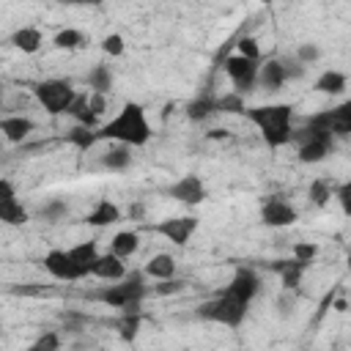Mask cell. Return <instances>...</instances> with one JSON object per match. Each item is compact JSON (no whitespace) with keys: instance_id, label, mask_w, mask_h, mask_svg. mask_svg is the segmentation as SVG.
<instances>
[{"instance_id":"20","label":"cell","mask_w":351,"mask_h":351,"mask_svg":"<svg viewBox=\"0 0 351 351\" xmlns=\"http://www.w3.org/2000/svg\"><path fill=\"white\" fill-rule=\"evenodd\" d=\"M118 219H121V208H118L112 200H99V203L88 211V217H85V222H88V225H93V228L115 225Z\"/></svg>"},{"instance_id":"12","label":"cell","mask_w":351,"mask_h":351,"mask_svg":"<svg viewBox=\"0 0 351 351\" xmlns=\"http://www.w3.org/2000/svg\"><path fill=\"white\" fill-rule=\"evenodd\" d=\"M261 222L269 228H288L296 222V208L282 197H269L261 206Z\"/></svg>"},{"instance_id":"13","label":"cell","mask_w":351,"mask_h":351,"mask_svg":"<svg viewBox=\"0 0 351 351\" xmlns=\"http://www.w3.org/2000/svg\"><path fill=\"white\" fill-rule=\"evenodd\" d=\"M225 291H228L230 296H236V299H241V302L250 304V302L258 296V291H261V280H258V274H255L252 269L239 266V269L233 271L230 282L225 285Z\"/></svg>"},{"instance_id":"34","label":"cell","mask_w":351,"mask_h":351,"mask_svg":"<svg viewBox=\"0 0 351 351\" xmlns=\"http://www.w3.org/2000/svg\"><path fill=\"white\" fill-rule=\"evenodd\" d=\"M60 335L58 332H44V335H38L30 346H27V351H60Z\"/></svg>"},{"instance_id":"23","label":"cell","mask_w":351,"mask_h":351,"mask_svg":"<svg viewBox=\"0 0 351 351\" xmlns=\"http://www.w3.org/2000/svg\"><path fill=\"white\" fill-rule=\"evenodd\" d=\"M346 85H348V80H346V74L343 71H337V69H326L318 80H315V90L318 93H329V96H340L343 90H346Z\"/></svg>"},{"instance_id":"41","label":"cell","mask_w":351,"mask_h":351,"mask_svg":"<svg viewBox=\"0 0 351 351\" xmlns=\"http://www.w3.org/2000/svg\"><path fill=\"white\" fill-rule=\"evenodd\" d=\"M101 49L107 52V55H123V36H118V33H110V36H104V41H101Z\"/></svg>"},{"instance_id":"40","label":"cell","mask_w":351,"mask_h":351,"mask_svg":"<svg viewBox=\"0 0 351 351\" xmlns=\"http://www.w3.org/2000/svg\"><path fill=\"white\" fill-rule=\"evenodd\" d=\"M335 197H337V203H340L343 214H346V217H351V181H343V184L335 189Z\"/></svg>"},{"instance_id":"44","label":"cell","mask_w":351,"mask_h":351,"mask_svg":"<svg viewBox=\"0 0 351 351\" xmlns=\"http://www.w3.org/2000/svg\"><path fill=\"white\" fill-rule=\"evenodd\" d=\"M143 211H145V206H143V203L129 206V217H132V219H140V217H143Z\"/></svg>"},{"instance_id":"31","label":"cell","mask_w":351,"mask_h":351,"mask_svg":"<svg viewBox=\"0 0 351 351\" xmlns=\"http://www.w3.org/2000/svg\"><path fill=\"white\" fill-rule=\"evenodd\" d=\"M307 197H310V203L313 206H326L332 197H335V186L329 184V178H313V184H310V189H307Z\"/></svg>"},{"instance_id":"43","label":"cell","mask_w":351,"mask_h":351,"mask_svg":"<svg viewBox=\"0 0 351 351\" xmlns=\"http://www.w3.org/2000/svg\"><path fill=\"white\" fill-rule=\"evenodd\" d=\"M88 104H90V112L99 118V115L104 112V107H107V96H101V93H90V96H88Z\"/></svg>"},{"instance_id":"32","label":"cell","mask_w":351,"mask_h":351,"mask_svg":"<svg viewBox=\"0 0 351 351\" xmlns=\"http://www.w3.org/2000/svg\"><path fill=\"white\" fill-rule=\"evenodd\" d=\"M82 44H85V36L80 30H74V27H66V30H60L55 36V47L58 49H80Z\"/></svg>"},{"instance_id":"15","label":"cell","mask_w":351,"mask_h":351,"mask_svg":"<svg viewBox=\"0 0 351 351\" xmlns=\"http://www.w3.org/2000/svg\"><path fill=\"white\" fill-rule=\"evenodd\" d=\"M285 82H288V77H285V69H282L280 58H269V60L261 63L258 85H261L263 90H280Z\"/></svg>"},{"instance_id":"2","label":"cell","mask_w":351,"mask_h":351,"mask_svg":"<svg viewBox=\"0 0 351 351\" xmlns=\"http://www.w3.org/2000/svg\"><path fill=\"white\" fill-rule=\"evenodd\" d=\"M250 123L261 132L263 143L269 148H282L293 140V107L291 104H261V107H247L244 112Z\"/></svg>"},{"instance_id":"29","label":"cell","mask_w":351,"mask_h":351,"mask_svg":"<svg viewBox=\"0 0 351 351\" xmlns=\"http://www.w3.org/2000/svg\"><path fill=\"white\" fill-rule=\"evenodd\" d=\"M217 112H225V115H244L247 112V101L241 93L230 90V93H222L217 96Z\"/></svg>"},{"instance_id":"4","label":"cell","mask_w":351,"mask_h":351,"mask_svg":"<svg viewBox=\"0 0 351 351\" xmlns=\"http://www.w3.org/2000/svg\"><path fill=\"white\" fill-rule=\"evenodd\" d=\"M145 291H148L145 288V274L132 271L123 280H118L115 285H107L104 291H99L96 299L104 302V304H110V307H121L123 313H137Z\"/></svg>"},{"instance_id":"11","label":"cell","mask_w":351,"mask_h":351,"mask_svg":"<svg viewBox=\"0 0 351 351\" xmlns=\"http://www.w3.org/2000/svg\"><path fill=\"white\" fill-rule=\"evenodd\" d=\"M0 219L5 225H25L27 222V208L16 200V189L8 178L0 181Z\"/></svg>"},{"instance_id":"25","label":"cell","mask_w":351,"mask_h":351,"mask_svg":"<svg viewBox=\"0 0 351 351\" xmlns=\"http://www.w3.org/2000/svg\"><path fill=\"white\" fill-rule=\"evenodd\" d=\"M132 165V148L129 145H110L104 154H101V167L107 170H126Z\"/></svg>"},{"instance_id":"38","label":"cell","mask_w":351,"mask_h":351,"mask_svg":"<svg viewBox=\"0 0 351 351\" xmlns=\"http://www.w3.org/2000/svg\"><path fill=\"white\" fill-rule=\"evenodd\" d=\"M296 58H299V63L302 66H310V63H315L318 58H321V49H318V44H299V49H296Z\"/></svg>"},{"instance_id":"7","label":"cell","mask_w":351,"mask_h":351,"mask_svg":"<svg viewBox=\"0 0 351 351\" xmlns=\"http://www.w3.org/2000/svg\"><path fill=\"white\" fill-rule=\"evenodd\" d=\"M225 71H228V77H230V82H233V88H236V93H250V90H255V85H258V74H261V60H250V58H244V55H230V58H225Z\"/></svg>"},{"instance_id":"27","label":"cell","mask_w":351,"mask_h":351,"mask_svg":"<svg viewBox=\"0 0 351 351\" xmlns=\"http://www.w3.org/2000/svg\"><path fill=\"white\" fill-rule=\"evenodd\" d=\"M88 88H90V93L107 96L110 88H112V71H110L107 66H93V69L88 71Z\"/></svg>"},{"instance_id":"18","label":"cell","mask_w":351,"mask_h":351,"mask_svg":"<svg viewBox=\"0 0 351 351\" xmlns=\"http://www.w3.org/2000/svg\"><path fill=\"white\" fill-rule=\"evenodd\" d=\"M271 269L280 274V282H282V288H285V291H296L307 266H304L302 261H296V258H288V261H277Z\"/></svg>"},{"instance_id":"17","label":"cell","mask_w":351,"mask_h":351,"mask_svg":"<svg viewBox=\"0 0 351 351\" xmlns=\"http://www.w3.org/2000/svg\"><path fill=\"white\" fill-rule=\"evenodd\" d=\"M93 277L107 280V282H118V280L126 277V266H123V261L118 255L107 252V255H99V261L93 266Z\"/></svg>"},{"instance_id":"22","label":"cell","mask_w":351,"mask_h":351,"mask_svg":"<svg viewBox=\"0 0 351 351\" xmlns=\"http://www.w3.org/2000/svg\"><path fill=\"white\" fill-rule=\"evenodd\" d=\"M148 277H154V280H173V274H176V258L173 255H167V252H156L154 258H148V263H145V269H143Z\"/></svg>"},{"instance_id":"3","label":"cell","mask_w":351,"mask_h":351,"mask_svg":"<svg viewBox=\"0 0 351 351\" xmlns=\"http://www.w3.org/2000/svg\"><path fill=\"white\" fill-rule=\"evenodd\" d=\"M293 140L299 145V162H304V165L324 162L335 148V134L326 129V123L321 121L318 112L310 115L299 132L293 129Z\"/></svg>"},{"instance_id":"37","label":"cell","mask_w":351,"mask_h":351,"mask_svg":"<svg viewBox=\"0 0 351 351\" xmlns=\"http://www.w3.org/2000/svg\"><path fill=\"white\" fill-rule=\"evenodd\" d=\"M315 255H318V247H315V244H307V241H296V244H293V258L302 261L304 266H310Z\"/></svg>"},{"instance_id":"36","label":"cell","mask_w":351,"mask_h":351,"mask_svg":"<svg viewBox=\"0 0 351 351\" xmlns=\"http://www.w3.org/2000/svg\"><path fill=\"white\" fill-rule=\"evenodd\" d=\"M236 52L250 58V60H261V49H258V41L252 36H241L239 44H236Z\"/></svg>"},{"instance_id":"14","label":"cell","mask_w":351,"mask_h":351,"mask_svg":"<svg viewBox=\"0 0 351 351\" xmlns=\"http://www.w3.org/2000/svg\"><path fill=\"white\" fill-rule=\"evenodd\" d=\"M318 115H321V121L326 123V129L335 137L351 134V99H346V101H340V104H335V107H329V110H324Z\"/></svg>"},{"instance_id":"30","label":"cell","mask_w":351,"mask_h":351,"mask_svg":"<svg viewBox=\"0 0 351 351\" xmlns=\"http://www.w3.org/2000/svg\"><path fill=\"white\" fill-rule=\"evenodd\" d=\"M66 140H69L74 148L88 151V148H93V145L99 143V134H96V129H88V126H80V123H77L74 129H69Z\"/></svg>"},{"instance_id":"45","label":"cell","mask_w":351,"mask_h":351,"mask_svg":"<svg viewBox=\"0 0 351 351\" xmlns=\"http://www.w3.org/2000/svg\"><path fill=\"white\" fill-rule=\"evenodd\" d=\"M346 266H348V271H351V252H348V258H346Z\"/></svg>"},{"instance_id":"16","label":"cell","mask_w":351,"mask_h":351,"mask_svg":"<svg viewBox=\"0 0 351 351\" xmlns=\"http://www.w3.org/2000/svg\"><path fill=\"white\" fill-rule=\"evenodd\" d=\"M33 129H36V123L27 115H5L0 121V132L8 143H22Z\"/></svg>"},{"instance_id":"35","label":"cell","mask_w":351,"mask_h":351,"mask_svg":"<svg viewBox=\"0 0 351 351\" xmlns=\"http://www.w3.org/2000/svg\"><path fill=\"white\" fill-rule=\"evenodd\" d=\"M137 332H140V315H137V313H126V315L118 321V335L129 343V340L137 337Z\"/></svg>"},{"instance_id":"28","label":"cell","mask_w":351,"mask_h":351,"mask_svg":"<svg viewBox=\"0 0 351 351\" xmlns=\"http://www.w3.org/2000/svg\"><path fill=\"white\" fill-rule=\"evenodd\" d=\"M69 115L80 123V126H88V129H93L96 126V115L90 112V104H88V93H80L77 99H74V104H71V110H69Z\"/></svg>"},{"instance_id":"8","label":"cell","mask_w":351,"mask_h":351,"mask_svg":"<svg viewBox=\"0 0 351 351\" xmlns=\"http://www.w3.org/2000/svg\"><path fill=\"white\" fill-rule=\"evenodd\" d=\"M197 225H200V219H197L195 214L167 217V219H162V222H156V225H154V233L165 236V239H167V241H173L176 247H184V244L192 239V233L197 230Z\"/></svg>"},{"instance_id":"42","label":"cell","mask_w":351,"mask_h":351,"mask_svg":"<svg viewBox=\"0 0 351 351\" xmlns=\"http://www.w3.org/2000/svg\"><path fill=\"white\" fill-rule=\"evenodd\" d=\"M178 291H181V282H178V280H162L159 285H154V293H159V296L178 293Z\"/></svg>"},{"instance_id":"6","label":"cell","mask_w":351,"mask_h":351,"mask_svg":"<svg viewBox=\"0 0 351 351\" xmlns=\"http://www.w3.org/2000/svg\"><path fill=\"white\" fill-rule=\"evenodd\" d=\"M33 93H36L38 104H41L49 115H69L74 99L80 96L69 80H58V77L41 80V82L33 88Z\"/></svg>"},{"instance_id":"26","label":"cell","mask_w":351,"mask_h":351,"mask_svg":"<svg viewBox=\"0 0 351 351\" xmlns=\"http://www.w3.org/2000/svg\"><path fill=\"white\" fill-rule=\"evenodd\" d=\"M214 112H217V96L203 93V96L186 101V118H189V121H206V118L214 115Z\"/></svg>"},{"instance_id":"10","label":"cell","mask_w":351,"mask_h":351,"mask_svg":"<svg viewBox=\"0 0 351 351\" xmlns=\"http://www.w3.org/2000/svg\"><path fill=\"white\" fill-rule=\"evenodd\" d=\"M41 266H44V269H47V271H49L55 280H60V282H74V280H82V274H80L77 263L71 261L69 250H49V252L44 255Z\"/></svg>"},{"instance_id":"33","label":"cell","mask_w":351,"mask_h":351,"mask_svg":"<svg viewBox=\"0 0 351 351\" xmlns=\"http://www.w3.org/2000/svg\"><path fill=\"white\" fill-rule=\"evenodd\" d=\"M66 214H69L66 200H49V203H44L41 211H38V217H41L44 222H60V219H66Z\"/></svg>"},{"instance_id":"21","label":"cell","mask_w":351,"mask_h":351,"mask_svg":"<svg viewBox=\"0 0 351 351\" xmlns=\"http://www.w3.org/2000/svg\"><path fill=\"white\" fill-rule=\"evenodd\" d=\"M11 44L19 49V52H25V55H33V52H38L41 49V44H44V36H41V30L38 27H19V30H14V36H11Z\"/></svg>"},{"instance_id":"1","label":"cell","mask_w":351,"mask_h":351,"mask_svg":"<svg viewBox=\"0 0 351 351\" xmlns=\"http://www.w3.org/2000/svg\"><path fill=\"white\" fill-rule=\"evenodd\" d=\"M96 134H99V140H112L118 145L140 148V145H145L151 140V123L145 118L143 104L126 101L112 121H107L104 126L96 129Z\"/></svg>"},{"instance_id":"19","label":"cell","mask_w":351,"mask_h":351,"mask_svg":"<svg viewBox=\"0 0 351 351\" xmlns=\"http://www.w3.org/2000/svg\"><path fill=\"white\" fill-rule=\"evenodd\" d=\"M69 255H71V261L77 263V269H80V274H82V277L93 274V266H96V261H99L96 241H82V244L71 247V250H69Z\"/></svg>"},{"instance_id":"24","label":"cell","mask_w":351,"mask_h":351,"mask_svg":"<svg viewBox=\"0 0 351 351\" xmlns=\"http://www.w3.org/2000/svg\"><path fill=\"white\" fill-rule=\"evenodd\" d=\"M137 247H140V236H137V230H121V233H115L112 241H110V252L118 255L121 261L129 258V255H134Z\"/></svg>"},{"instance_id":"5","label":"cell","mask_w":351,"mask_h":351,"mask_svg":"<svg viewBox=\"0 0 351 351\" xmlns=\"http://www.w3.org/2000/svg\"><path fill=\"white\" fill-rule=\"evenodd\" d=\"M247 310H250L247 302H241V299L230 296L228 291H222L214 299L203 302L195 315L200 321H211V324H222V326H241L244 318H247Z\"/></svg>"},{"instance_id":"39","label":"cell","mask_w":351,"mask_h":351,"mask_svg":"<svg viewBox=\"0 0 351 351\" xmlns=\"http://www.w3.org/2000/svg\"><path fill=\"white\" fill-rule=\"evenodd\" d=\"M280 63H282V69H285L288 82H291V80H299V77L304 74V66L299 63V58H296V55H285V58H280Z\"/></svg>"},{"instance_id":"9","label":"cell","mask_w":351,"mask_h":351,"mask_svg":"<svg viewBox=\"0 0 351 351\" xmlns=\"http://www.w3.org/2000/svg\"><path fill=\"white\" fill-rule=\"evenodd\" d=\"M167 195H170L173 200H178V203H184V206H200V203L206 200V184L200 181V176L186 173V176H181V178L167 189Z\"/></svg>"}]
</instances>
